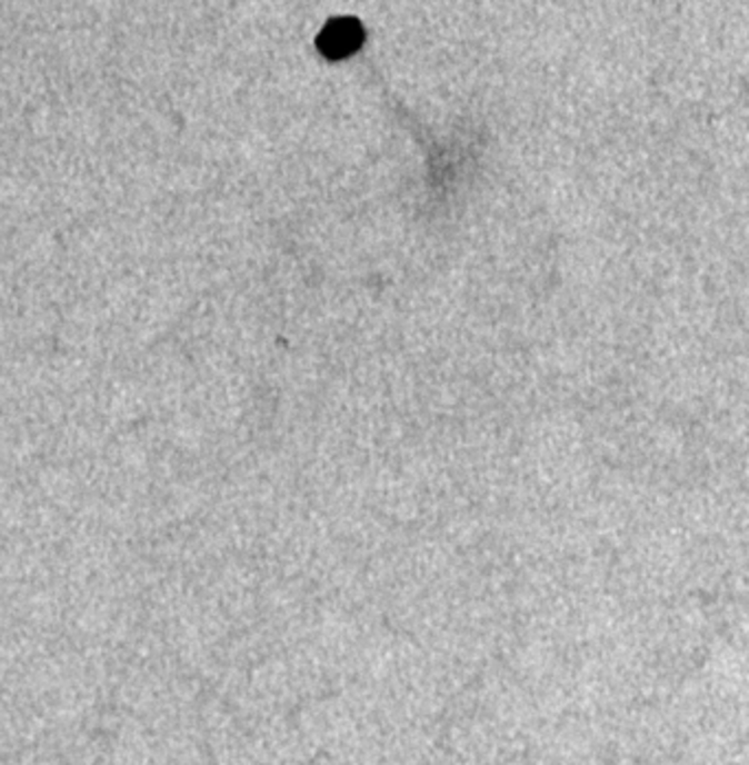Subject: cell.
Here are the masks:
<instances>
[{
  "label": "cell",
  "instance_id": "1",
  "mask_svg": "<svg viewBox=\"0 0 749 765\" xmlns=\"http://www.w3.org/2000/svg\"><path fill=\"white\" fill-rule=\"evenodd\" d=\"M363 40L366 31L357 18H334L319 33L317 47L328 60H341L357 53Z\"/></svg>",
  "mask_w": 749,
  "mask_h": 765
}]
</instances>
